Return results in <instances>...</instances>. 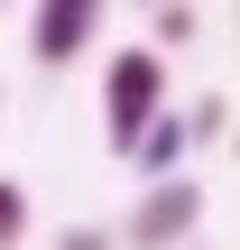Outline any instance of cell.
Returning a JSON list of instances; mask_svg holds the SVG:
<instances>
[{
    "instance_id": "obj_1",
    "label": "cell",
    "mask_w": 240,
    "mask_h": 250,
    "mask_svg": "<svg viewBox=\"0 0 240 250\" xmlns=\"http://www.w3.org/2000/svg\"><path fill=\"white\" fill-rule=\"evenodd\" d=\"M166 111V56L157 46H120L111 74H102V130H111V158Z\"/></svg>"
},
{
    "instance_id": "obj_2",
    "label": "cell",
    "mask_w": 240,
    "mask_h": 250,
    "mask_svg": "<svg viewBox=\"0 0 240 250\" xmlns=\"http://www.w3.org/2000/svg\"><path fill=\"white\" fill-rule=\"evenodd\" d=\"M203 204H213V195H203L194 176H148V195L129 204V223H120L111 241L120 250H185L203 232Z\"/></svg>"
},
{
    "instance_id": "obj_3",
    "label": "cell",
    "mask_w": 240,
    "mask_h": 250,
    "mask_svg": "<svg viewBox=\"0 0 240 250\" xmlns=\"http://www.w3.org/2000/svg\"><path fill=\"white\" fill-rule=\"evenodd\" d=\"M102 9H111V0H37V9H28V56H37V65H74V56L92 46Z\"/></svg>"
},
{
    "instance_id": "obj_4",
    "label": "cell",
    "mask_w": 240,
    "mask_h": 250,
    "mask_svg": "<svg viewBox=\"0 0 240 250\" xmlns=\"http://www.w3.org/2000/svg\"><path fill=\"white\" fill-rule=\"evenodd\" d=\"M185 148H194V130H185V121H166V111H157V121H148V130H139V139H129V148H120V158H129V167H139V176H176V158H185Z\"/></svg>"
},
{
    "instance_id": "obj_5",
    "label": "cell",
    "mask_w": 240,
    "mask_h": 250,
    "mask_svg": "<svg viewBox=\"0 0 240 250\" xmlns=\"http://www.w3.org/2000/svg\"><path fill=\"white\" fill-rule=\"evenodd\" d=\"M203 37V9L194 0H157V46H194Z\"/></svg>"
},
{
    "instance_id": "obj_6",
    "label": "cell",
    "mask_w": 240,
    "mask_h": 250,
    "mask_svg": "<svg viewBox=\"0 0 240 250\" xmlns=\"http://www.w3.org/2000/svg\"><path fill=\"white\" fill-rule=\"evenodd\" d=\"M18 241H28V186L0 176V250H18Z\"/></svg>"
},
{
    "instance_id": "obj_7",
    "label": "cell",
    "mask_w": 240,
    "mask_h": 250,
    "mask_svg": "<svg viewBox=\"0 0 240 250\" xmlns=\"http://www.w3.org/2000/svg\"><path fill=\"white\" fill-rule=\"evenodd\" d=\"M185 130H194V139H231V93H203V111H194Z\"/></svg>"
},
{
    "instance_id": "obj_8",
    "label": "cell",
    "mask_w": 240,
    "mask_h": 250,
    "mask_svg": "<svg viewBox=\"0 0 240 250\" xmlns=\"http://www.w3.org/2000/svg\"><path fill=\"white\" fill-rule=\"evenodd\" d=\"M55 250H120L111 232H92V223H74V232H55Z\"/></svg>"
},
{
    "instance_id": "obj_9",
    "label": "cell",
    "mask_w": 240,
    "mask_h": 250,
    "mask_svg": "<svg viewBox=\"0 0 240 250\" xmlns=\"http://www.w3.org/2000/svg\"><path fill=\"white\" fill-rule=\"evenodd\" d=\"M148 9H157V0H148Z\"/></svg>"
},
{
    "instance_id": "obj_10",
    "label": "cell",
    "mask_w": 240,
    "mask_h": 250,
    "mask_svg": "<svg viewBox=\"0 0 240 250\" xmlns=\"http://www.w3.org/2000/svg\"><path fill=\"white\" fill-rule=\"evenodd\" d=\"M185 250H194V241H185Z\"/></svg>"
}]
</instances>
